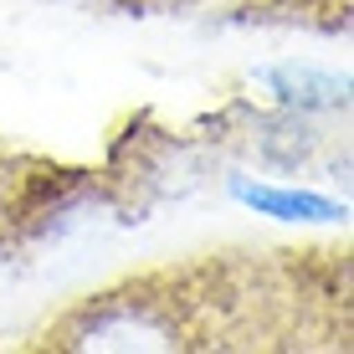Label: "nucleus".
<instances>
[{"label": "nucleus", "mask_w": 354, "mask_h": 354, "mask_svg": "<svg viewBox=\"0 0 354 354\" xmlns=\"http://www.w3.org/2000/svg\"><path fill=\"white\" fill-rule=\"evenodd\" d=\"M252 88H262V97L277 113H298V118H319V113H344L349 108V77L324 72L313 62H277L257 67Z\"/></svg>", "instance_id": "1"}, {"label": "nucleus", "mask_w": 354, "mask_h": 354, "mask_svg": "<svg viewBox=\"0 0 354 354\" xmlns=\"http://www.w3.org/2000/svg\"><path fill=\"white\" fill-rule=\"evenodd\" d=\"M231 195L241 205H252L257 216H277V221H344L349 205L319 190H298V185H267V180L231 175Z\"/></svg>", "instance_id": "2"}, {"label": "nucleus", "mask_w": 354, "mask_h": 354, "mask_svg": "<svg viewBox=\"0 0 354 354\" xmlns=\"http://www.w3.org/2000/svg\"><path fill=\"white\" fill-rule=\"evenodd\" d=\"M10 205H16V175H10V165L0 160V226L10 221Z\"/></svg>", "instance_id": "3"}, {"label": "nucleus", "mask_w": 354, "mask_h": 354, "mask_svg": "<svg viewBox=\"0 0 354 354\" xmlns=\"http://www.w3.org/2000/svg\"><path fill=\"white\" fill-rule=\"evenodd\" d=\"M236 6H277V0H236Z\"/></svg>", "instance_id": "4"}]
</instances>
